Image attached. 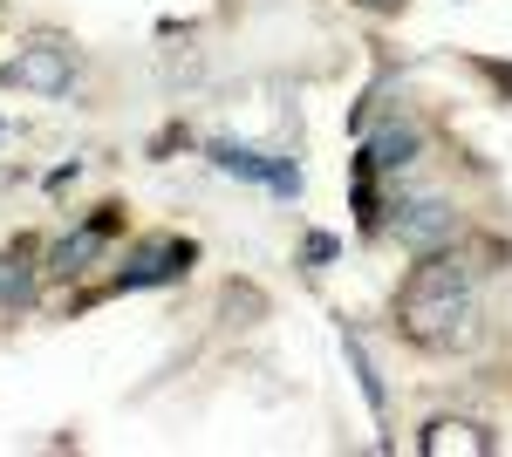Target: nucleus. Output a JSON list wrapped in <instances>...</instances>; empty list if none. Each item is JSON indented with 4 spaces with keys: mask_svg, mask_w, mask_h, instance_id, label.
<instances>
[{
    "mask_svg": "<svg viewBox=\"0 0 512 457\" xmlns=\"http://www.w3.org/2000/svg\"><path fill=\"white\" fill-rule=\"evenodd\" d=\"M110 232H117V205H103V212H96L82 232H62V239L48 246V273H55V280H76V273H89L96 260H103V239H110Z\"/></svg>",
    "mask_w": 512,
    "mask_h": 457,
    "instance_id": "20e7f679",
    "label": "nucleus"
},
{
    "mask_svg": "<svg viewBox=\"0 0 512 457\" xmlns=\"http://www.w3.org/2000/svg\"><path fill=\"white\" fill-rule=\"evenodd\" d=\"M28 301H35V273L21 267V260H7V253H0V314H21Z\"/></svg>",
    "mask_w": 512,
    "mask_h": 457,
    "instance_id": "9d476101",
    "label": "nucleus"
},
{
    "mask_svg": "<svg viewBox=\"0 0 512 457\" xmlns=\"http://www.w3.org/2000/svg\"><path fill=\"white\" fill-rule=\"evenodd\" d=\"M205 157H212V164H219L226 178H246V185H267L274 198H301V185H308L294 157H260V151H246V144H226V137H219V144H205Z\"/></svg>",
    "mask_w": 512,
    "mask_h": 457,
    "instance_id": "f03ea898",
    "label": "nucleus"
},
{
    "mask_svg": "<svg viewBox=\"0 0 512 457\" xmlns=\"http://www.w3.org/2000/svg\"><path fill=\"white\" fill-rule=\"evenodd\" d=\"M342 246H335V232H308V267H328Z\"/></svg>",
    "mask_w": 512,
    "mask_h": 457,
    "instance_id": "9b49d317",
    "label": "nucleus"
},
{
    "mask_svg": "<svg viewBox=\"0 0 512 457\" xmlns=\"http://www.w3.org/2000/svg\"><path fill=\"white\" fill-rule=\"evenodd\" d=\"M478 273L465 253H424V267L410 273L403 307H396V328L431 355H458L478 342Z\"/></svg>",
    "mask_w": 512,
    "mask_h": 457,
    "instance_id": "f257e3e1",
    "label": "nucleus"
},
{
    "mask_svg": "<svg viewBox=\"0 0 512 457\" xmlns=\"http://www.w3.org/2000/svg\"><path fill=\"white\" fill-rule=\"evenodd\" d=\"M0 82H21V89H35V96H62L69 89V48L62 41H35V48H21Z\"/></svg>",
    "mask_w": 512,
    "mask_h": 457,
    "instance_id": "423d86ee",
    "label": "nucleus"
},
{
    "mask_svg": "<svg viewBox=\"0 0 512 457\" xmlns=\"http://www.w3.org/2000/svg\"><path fill=\"white\" fill-rule=\"evenodd\" d=\"M417 451L424 457H451V451H499V437L492 430H478V423H458V417H437V423H424V437H417Z\"/></svg>",
    "mask_w": 512,
    "mask_h": 457,
    "instance_id": "0eeeda50",
    "label": "nucleus"
},
{
    "mask_svg": "<svg viewBox=\"0 0 512 457\" xmlns=\"http://www.w3.org/2000/svg\"><path fill=\"white\" fill-rule=\"evenodd\" d=\"M417 151H424V130L417 123H390V130H376L362 144V164L369 171H403V164H417Z\"/></svg>",
    "mask_w": 512,
    "mask_h": 457,
    "instance_id": "6e6552de",
    "label": "nucleus"
},
{
    "mask_svg": "<svg viewBox=\"0 0 512 457\" xmlns=\"http://www.w3.org/2000/svg\"><path fill=\"white\" fill-rule=\"evenodd\" d=\"M342 348H349V369H355V382H362V396H369V410L383 417V410H390V396H383V376H376V362H369V342L349 328V335H342Z\"/></svg>",
    "mask_w": 512,
    "mask_h": 457,
    "instance_id": "1a4fd4ad",
    "label": "nucleus"
},
{
    "mask_svg": "<svg viewBox=\"0 0 512 457\" xmlns=\"http://www.w3.org/2000/svg\"><path fill=\"white\" fill-rule=\"evenodd\" d=\"M198 260L192 239H178V232H164V239H144V246H130L123 253V267L110 287H164V280H178V273Z\"/></svg>",
    "mask_w": 512,
    "mask_h": 457,
    "instance_id": "7ed1b4c3",
    "label": "nucleus"
},
{
    "mask_svg": "<svg viewBox=\"0 0 512 457\" xmlns=\"http://www.w3.org/2000/svg\"><path fill=\"white\" fill-rule=\"evenodd\" d=\"M451 232H458L451 198H410V205H396V239H403L410 253H437Z\"/></svg>",
    "mask_w": 512,
    "mask_h": 457,
    "instance_id": "39448f33",
    "label": "nucleus"
},
{
    "mask_svg": "<svg viewBox=\"0 0 512 457\" xmlns=\"http://www.w3.org/2000/svg\"><path fill=\"white\" fill-rule=\"evenodd\" d=\"M362 7H369V14H390V7H403V0H362Z\"/></svg>",
    "mask_w": 512,
    "mask_h": 457,
    "instance_id": "f8f14e48",
    "label": "nucleus"
}]
</instances>
